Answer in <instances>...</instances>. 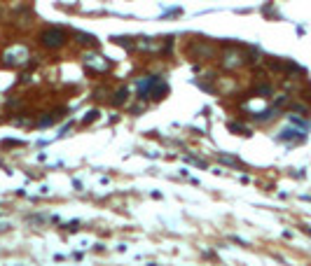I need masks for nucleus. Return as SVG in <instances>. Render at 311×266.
Segmentation results:
<instances>
[{"label":"nucleus","mask_w":311,"mask_h":266,"mask_svg":"<svg viewBox=\"0 0 311 266\" xmlns=\"http://www.w3.org/2000/svg\"><path fill=\"white\" fill-rule=\"evenodd\" d=\"M40 40H43V45L47 49H59L66 45L68 35L63 28H52V26H49V28H45L43 33H40Z\"/></svg>","instance_id":"1"},{"label":"nucleus","mask_w":311,"mask_h":266,"mask_svg":"<svg viewBox=\"0 0 311 266\" xmlns=\"http://www.w3.org/2000/svg\"><path fill=\"white\" fill-rule=\"evenodd\" d=\"M85 61L89 63V66H96L94 70H98V73H105V70H110V68H112V61L103 59V56H98L96 52H94V54H87Z\"/></svg>","instance_id":"2"},{"label":"nucleus","mask_w":311,"mask_h":266,"mask_svg":"<svg viewBox=\"0 0 311 266\" xmlns=\"http://www.w3.org/2000/svg\"><path fill=\"white\" fill-rule=\"evenodd\" d=\"M157 82H159V77H145V79H140L138 82V96L140 98H150L152 96V91H154V86H157Z\"/></svg>","instance_id":"3"},{"label":"nucleus","mask_w":311,"mask_h":266,"mask_svg":"<svg viewBox=\"0 0 311 266\" xmlns=\"http://www.w3.org/2000/svg\"><path fill=\"white\" fill-rule=\"evenodd\" d=\"M73 40L77 45H87V47H96L98 45V40L94 35H87V33H82V30H75L73 33Z\"/></svg>","instance_id":"4"},{"label":"nucleus","mask_w":311,"mask_h":266,"mask_svg":"<svg viewBox=\"0 0 311 266\" xmlns=\"http://www.w3.org/2000/svg\"><path fill=\"white\" fill-rule=\"evenodd\" d=\"M166 94H169V84L159 79V82H157V86H154V91H152V96H150V98H154V101H162V98H164Z\"/></svg>","instance_id":"5"},{"label":"nucleus","mask_w":311,"mask_h":266,"mask_svg":"<svg viewBox=\"0 0 311 266\" xmlns=\"http://www.w3.org/2000/svg\"><path fill=\"white\" fill-rule=\"evenodd\" d=\"M127 96H129V89L127 86H120V89L115 91V96H112V105H122L124 101H127Z\"/></svg>","instance_id":"6"},{"label":"nucleus","mask_w":311,"mask_h":266,"mask_svg":"<svg viewBox=\"0 0 311 266\" xmlns=\"http://www.w3.org/2000/svg\"><path fill=\"white\" fill-rule=\"evenodd\" d=\"M56 117L54 115H47V117H43V119H40V128H47V126H52V121H54Z\"/></svg>","instance_id":"7"},{"label":"nucleus","mask_w":311,"mask_h":266,"mask_svg":"<svg viewBox=\"0 0 311 266\" xmlns=\"http://www.w3.org/2000/svg\"><path fill=\"white\" fill-rule=\"evenodd\" d=\"M98 117V110H92V112H87L85 115V121H82V124H89V121H94Z\"/></svg>","instance_id":"8"},{"label":"nucleus","mask_w":311,"mask_h":266,"mask_svg":"<svg viewBox=\"0 0 311 266\" xmlns=\"http://www.w3.org/2000/svg\"><path fill=\"white\" fill-rule=\"evenodd\" d=\"M222 161H225V163H229V166H239V163H237V159H232V157H222Z\"/></svg>","instance_id":"9"}]
</instances>
